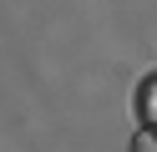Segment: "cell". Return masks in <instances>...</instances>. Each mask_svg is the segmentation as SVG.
<instances>
[{
    "label": "cell",
    "instance_id": "7a4b0ae2",
    "mask_svg": "<svg viewBox=\"0 0 157 152\" xmlns=\"http://www.w3.org/2000/svg\"><path fill=\"white\" fill-rule=\"evenodd\" d=\"M142 111H147V117L157 111V81H147V86H142Z\"/></svg>",
    "mask_w": 157,
    "mask_h": 152
},
{
    "label": "cell",
    "instance_id": "6da1fadb",
    "mask_svg": "<svg viewBox=\"0 0 157 152\" xmlns=\"http://www.w3.org/2000/svg\"><path fill=\"white\" fill-rule=\"evenodd\" d=\"M132 152H157V132H137V137H132Z\"/></svg>",
    "mask_w": 157,
    "mask_h": 152
}]
</instances>
